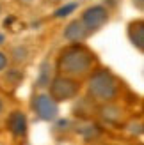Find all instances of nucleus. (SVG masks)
Returning a JSON list of instances; mask_svg holds the SVG:
<instances>
[{
    "mask_svg": "<svg viewBox=\"0 0 144 145\" xmlns=\"http://www.w3.org/2000/svg\"><path fill=\"white\" fill-rule=\"evenodd\" d=\"M75 9H77V4H68V5L61 7V9H57L54 16H55V18H64V16H68L69 12H73Z\"/></svg>",
    "mask_w": 144,
    "mask_h": 145,
    "instance_id": "obj_12",
    "label": "nucleus"
},
{
    "mask_svg": "<svg viewBox=\"0 0 144 145\" xmlns=\"http://www.w3.org/2000/svg\"><path fill=\"white\" fill-rule=\"evenodd\" d=\"M142 2H144V0H137V7H139V9H142Z\"/></svg>",
    "mask_w": 144,
    "mask_h": 145,
    "instance_id": "obj_16",
    "label": "nucleus"
},
{
    "mask_svg": "<svg viewBox=\"0 0 144 145\" xmlns=\"http://www.w3.org/2000/svg\"><path fill=\"white\" fill-rule=\"evenodd\" d=\"M0 11H2V7H0Z\"/></svg>",
    "mask_w": 144,
    "mask_h": 145,
    "instance_id": "obj_18",
    "label": "nucleus"
},
{
    "mask_svg": "<svg viewBox=\"0 0 144 145\" xmlns=\"http://www.w3.org/2000/svg\"><path fill=\"white\" fill-rule=\"evenodd\" d=\"M121 94V82L109 69H94L87 78V96L94 103H112Z\"/></svg>",
    "mask_w": 144,
    "mask_h": 145,
    "instance_id": "obj_2",
    "label": "nucleus"
},
{
    "mask_svg": "<svg viewBox=\"0 0 144 145\" xmlns=\"http://www.w3.org/2000/svg\"><path fill=\"white\" fill-rule=\"evenodd\" d=\"M62 37L66 39L69 44H80V42H84L89 37V32H87V28L84 27V23L80 20H75L66 27V30L62 32Z\"/></svg>",
    "mask_w": 144,
    "mask_h": 145,
    "instance_id": "obj_7",
    "label": "nucleus"
},
{
    "mask_svg": "<svg viewBox=\"0 0 144 145\" xmlns=\"http://www.w3.org/2000/svg\"><path fill=\"white\" fill-rule=\"evenodd\" d=\"M80 133L87 142H91V140H94V138H98V136L102 135V129H100V126H96V124H87V127H84Z\"/></svg>",
    "mask_w": 144,
    "mask_h": 145,
    "instance_id": "obj_10",
    "label": "nucleus"
},
{
    "mask_svg": "<svg viewBox=\"0 0 144 145\" xmlns=\"http://www.w3.org/2000/svg\"><path fill=\"white\" fill-rule=\"evenodd\" d=\"M25 2H28V0H25Z\"/></svg>",
    "mask_w": 144,
    "mask_h": 145,
    "instance_id": "obj_19",
    "label": "nucleus"
},
{
    "mask_svg": "<svg viewBox=\"0 0 144 145\" xmlns=\"http://www.w3.org/2000/svg\"><path fill=\"white\" fill-rule=\"evenodd\" d=\"M96 55L87 46L80 44H68L59 53L57 59V72L61 76L73 78L77 82L89 78V74L96 69Z\"/></svg>",
    "mask_w": 144,
    "mask_h": 145,
    "instance_id": "obj_1",
    "label": "nucleus"
},
{
    "mask_svg": "<svg viewBox=\"0 0 144 145\" xmlns=\"http://www.w3.org/2000/svg\"><path fill=\"white\" fill-rule=\"evenodd\" d=\"M32 110L41 120L52 122L59 117V103L48 92H39L32 97Z\"/></svg>",
    "mask_w": 144,
    "mask_h": 145,
    "instance_id": "obj_4",
    "label": "nucleus"
},
{
    "mask_svg": "<svg viewBox=\"0 0 144 145\" xmlns=\"http://www.w3.org/2000/svg\"><path fill=\"white\" fill-rule=\"evenodd\" d=\"M5 126H7L9 133L14 136V138H23V136L27 135V129H28L27 115L21 110H13L9 115H7Z\"/></svg>",
    "mask_w": 144,
    "mask_h": 145,
    "instance_id": "obj_6",
    "label": "nucleus"
},
{
    "mask_svg": "<svg viewBox=\"0 0 144 145\" xmlns=\"http://www.w3.org/2000/svg\"><path fill=\"white\" fill-rule=\"evenodd\" d=\"M13 57H14V62H21V60H25V59H27V50H25V48H14Z\"/></svg>",
    "mask_w": 144,
    "mask_h": 145,
    "instance_id": "obj_13",
    "label": "nucleus"
},
{
    "mask_svg": "<svg viewBox=\"0 0 144 145\" xmlns=\"http://www.w3.org/2000/svg\"><path fill=\"white\" fill-rule=\"evenodd\" d=\"M48 62H45L41 66V72H39V80H38V87H48L52 82V74H48Z\"/></svg>",
    "mask_w": 144,
    "mask_h": 145,
    "instance_id": "obj_11",
    "label": "nucleus"
},
{
    "mask_svg": "<svg viewBox=\"0 0 144 145\" xmlns=\"http://www.w3.org/2000/svg\"><path fill=\"white\" fill-rule=\"evenodd\" d=\"M128 39H130V42L139 52L144 50V23H142V20L132 21L128 25Z\"/></svg>",
    "mask_w": 144,
    "mask_h": 145,
    "instance_id": "obj_9",
    "label": "nucleus"
},
{
    "mask_svg": "<svg viewBox=\"0 0 144 145\" xmlns=\"http://www.w3.org/2000/svg\"><path fill=\"white\" fill-rule=\"evenodd\" d=\"M7 66H9V57H7V53L0 52V72H4Z\"/></svg>",
    "mask_w": 144,
    "mask_h": 145,
    "instance_id": "obj_14",
    "label": "nucleus"
},
{
    "mask_svg": "<svg viewBox=\"0 0 144 145\" xmlns=\"http://www.w3.org/2000/svg\"><path fill=\"white\" fill-rule=\"evenodd\" d=\"M2 41H4V37H2V35H0V44H2Z\"/></svg>",
    "mask_w": 144,
    "mask_h": 145,
    "instance_id": "obj_17",
    "label": "nucleus"
},
{
    "mask_svg": "<svg viewBox=\"0 0 144 145\" xmlns=\"http://www.w3.org/2000/svg\"><path fill=\"white\" fill-rule=\"evenodd\" d=\"M80 21L84 23V27L87 28L89 34L96 32L102 27L107 25V21H109V11H107L103 5H92V7L84 11Z\"/></svg>",
    "mask_w": 144,
    "mask_h": 145,
    "instance_id": "obj_5",
    "label": "nucleus"
},
{
    "mask_svg": "<svg viewBox=\"0 0 144 145\" xmlns=\"http://www.w3.org/2000/svg\"><path fill=\"white\" fill-rule=\"evenodd\" d=\"M80 82H77L73 78L61 76L57 74L52 78V82L48 85V94L52 96L57 103H66V101H73L80 94Z\"/></svg>",
    "mask_w": 144,
    "mask_h": 145,
    "instance_id": "obj_3",
    "label": "nucleus"
},
{
    "mask_svg": "<svg viewBox=\"0 0 144 145\" xmlns=\"http://www.w3.org/2000/svg\"><path fill=\"white\" fill-rule=\"evenodd\" d=\"M100 117H102L107 124L119 126V124H123V120H125V112L119 105H116L112 101V103H103L100 106Z\"/></svg>",
    "mask_w": 144,
    "mask_h": 145,
    "instance_id": "obj_8",
    "label": "nucleus"
},
{
    "mask_svg": "<svg viewBox=\"0 0 144 145\" xmlns=\"http://www.w3.org/2000/svg\"><path fill=\"white\" fill-rule=\"evenodd\" d=\"M2 112H4V101L0 99V115H2Z\"/></svg>",
    "mask_w": 144,
    "mask_h": 145,
    "instance_id": "obj_15",
    "label": "nucleus"
}]
</instances>
